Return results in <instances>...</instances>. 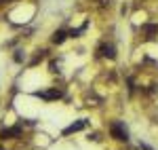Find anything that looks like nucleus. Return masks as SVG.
Here are the masks:
<instances>
[{
	"label": "nucleus",
	"mask_w": 158,
	"mask_h": 150,
	"mask_svg": "<svg viewBox=\"0 0 158 150\" xmlns=\"http://www.w3.org/2000/svg\"><path fill=\"white\" fill-rule=\"evenodd\" d=\"M141 34L148 38V40H154L158 36V24H143L141 25Z\"/></svg>",
	"instance_id": "4"
},
{
	"label": "nucleus",
	"mask_w": 158,
	"mask_h": 150,
	"mask_svg": "<svg viewBox=\"0 0 158 150\" xmlns=\"http://www.w3.org/2000/svg\"><path fill=\"white\" fill-rule=\"evenodd\" d=\"M21 138V127H9V129H4V131H0V139H17Z\"/></svg>",
	"instance_id": "3"
},
{
	"label": "nucleus",
	"mask_w": 158,
	"mask_h": 150,
	"mask_svg": "<svg viewBox=\"0 0 158 150\" xmlns=\"http://www.w3.org/2000/svg\"><path fill=\"white\" fill-rule=\"evenodd\" d=\"M110 133H112V138L118 139V142H127L129 139V131H127V127L122 125V123H112L110 125Z\"/></svg>",
	"instance_id": "1"
},
{
	"label": "nucleus",
	"mask_w": 158,
	"mask_h": 150,
	"mask_svg": "<svg viewBox=\"0 0 158 150\" xmlns=\"http://www.w3.org/2000/svg\"><path fill=\"white\" fill-rule=\"evenodd\" d=\"M23 59H25V53H23V51H15V62L21 63Z\"/></svg>",
	"instance_id": "8"
},
{
	"label": "nucleus",
	"mask_w": 158,
	"mask_h": 150,
	"mask_svg": "<svg viewBox=\"0 0 158 150\" xmlns=\"http://www.w3.org/2000/svg\"><path fill=\"white\" fill-rule=\"evenodd\" d=\"M0 150H4V148H0Z\"/></svg>",
	"instance_id": "10"
},
{
	"label": "nucleus",
	"mask_w": 158,
	"mask_h": 150,
	"mask_svg": "<svg viewBox=\"0 0 158 150\" xmlns=\"http://www.w3.org/2000/svg\"><path fill=\"white\" fill-rule=\"evenodd\" d=\"M139 148H141V150H152L150 146H148V144H139Z\"/></svg>",
	"instance_id": "9"
},
{
	"label": "nucleus",
	"mask_w": 158,
	"mask_h": 150,
	"mask_svg": "<svg viewBox=\"0 0 158 150\" xmlns=\"http://www.w3.org/2000/svg\"><path fill=\"white\" fill-rule=\"evenodd\" d=\"M97 57H106V59H114L116 57V47L112 42H101L97 47Z\"/></svg>",
	"instance_id": "2"
},
{
	"label": "nucleus",
	"mask_w": 158,
	"mask_h": 150,
	"mask_svg": "<svg viewBox=\"0 0 158 150\" xmlns=\"http://www.w3.org/2000/svg\"><path fill=\"white\" fill-rule=\"evenodd\" d=\"M61 95H63V91L61 89H49V91H38V97H42V100H59Z\"/></svg>",
	"instance_id": "5"
},
{
	"label": "nucleus",
	"mask_w": 158,
	"mask_h": 150,
	"mask_svg": "<svg viewBox=\"0 0 158 150\" xmlns=\"http://www.w3.org/2000/svg\"><path fill=\"white\" fill-rule=\"evenodd\" d=\"M68 36H70V32H65V30H55L53 36H51V42H53V45H63Z\"/></svg>",
	"instance_id": "6"
},
{
	"label": "nucleus",
	"mask_w": 158,
	"mask_h": 150,
	"mask_svg": "<svg viewBox=\"0 0 158 150\" xmlns=\"http://www.w3.org/2000/svg\"><path fill=\"white\" fill-rule=\"evenodd\" d=\"M85 127H86V121H78V123L70 125L68 129H63V135H72V133H76V131H82Z\"/></svg>",
	"instance_id": "7"
}]
</instances>
